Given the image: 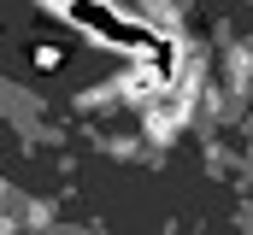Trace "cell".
Here are the masks:
<instances>
[{
  "label": "cell",
  "mask_w": 253,
  "mask_h": 235,
  "mask_svg": "<svg viewBox=\"0 0 253 235\" xmlns=\"http://www.w3.org/2000/svg\"><path fill=\"white\" fill-rule=\"evenodd\" d=\"M36 65H42V71H59V65H65V53L53 47V41H42V47H36Z\"/></svg>",
  "instance_id": "cell-1"
}]
</instances>
